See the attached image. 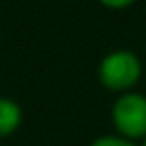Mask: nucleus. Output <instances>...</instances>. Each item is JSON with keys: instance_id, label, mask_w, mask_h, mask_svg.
<instances>
[{"instance_id": "1", "label": "nucleus", "mask_w": 146, "mask_h": 146, "mask_svg": "<svg viewBox=\"0 0 146 146\" xmlns=\"http://www.w3.org/2000/svg\"><path fill=\"white\" fill-rule=\"evenodd\" d=\"M140 78H142V62L132 50L116 48L108 52L98 64V80L110 92L122 94L134 90Z\"/></svg>"}, {"instance_id": "2", "label": "nucleus", "mask_w": 146, "mask_h": 146, "mask_svg": "<svg viewBox=\"0 0 146 146\" xmlns=\"http://www.w3.org/2000/svg\"><path fill=\"white\" fill-rule=\"evenodd\" d=\"M110 120L116 134L128 140H142L146 136V96L128 90L116 96L110 108Z\"/></svg>"}, {"instance_id": "3", "label": "nucleus", "mask_w": 146, "mask_h": 146, "mask_svg": "<svg viewBox=\"0 0 146 146\" xmlns=\"http://www.w3.org/2000/svg\"><path fill=\"white\" fill-rule=\"evenodd\" d=\"M22 106L8 98V96H0V138H6L10 134H14L20 124H22Z\"/></svg>"}, {"instance_id": "4", "label": "nucleus", "mask_w": 146, "mask_h": 146, "mask_svg": "<svg viewBox=\"0 0 146 146\" xmlns=\"http://www.w3.org/2000/svg\"><path fill=\"white\" fill-rule=\"evenodd\" d=\"M90 146H136V142L128 140L120 134H104V136H98L96 140H92Z\"/></svg>"}, {"instance_id": "5", "label": "nucleus", "mask_w": 146, "mask_h": 146, "mask_svg": "<svg viewBox=\"0 0 146 146\" xmlns=\"http://www.w3.org/2000/svg\"><path fill=\"white\" fill-rule=\"evenodd\" d=\"M98 2H100L104 8H110V10H124V8L136 4L138 0H98Z\"/></svg>"}, {"instance_id": "6", "label": "nucleus", "mask_w": 146, "mask_h": 146, "mask_svg": "<svg viewBox=\"0 0 146 146\" xmlns=\"http://www.w3.org/2000/svg\"><path fill=\"white\" fill-rule=\"evenodd\" d=\"M140 142H142V144H140V146H146V136H144V138H142V140H140Z\"/></svg>"}]
</instances>
